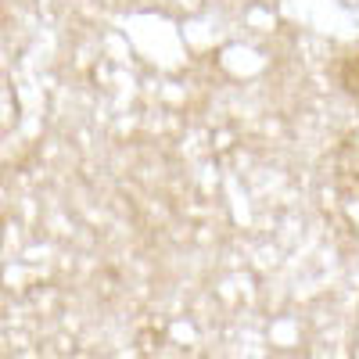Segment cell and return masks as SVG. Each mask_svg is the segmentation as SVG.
Wrapping results in <instances>:
<instances>
[{"mask_svg": "<svg viewBox=\"0 0 359 359\" xmlns=\"http://www.w3.org/2000/svg\"><path fill=\"white\" fill-rule=\"evenodd\" d=\"M338 79H341V90H345V94H348L352 101H359V50L348 54L345 62H341Z\"/></svg>", "mask_w": 359, "mask_h": 359, "instance_id": "cell-1", "label": "cell"}]
</instances>
